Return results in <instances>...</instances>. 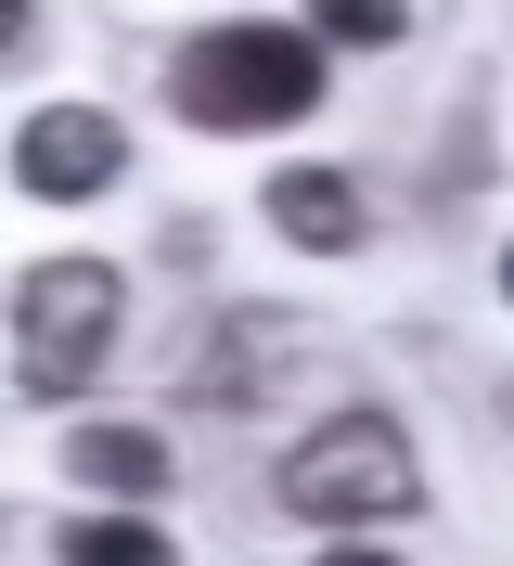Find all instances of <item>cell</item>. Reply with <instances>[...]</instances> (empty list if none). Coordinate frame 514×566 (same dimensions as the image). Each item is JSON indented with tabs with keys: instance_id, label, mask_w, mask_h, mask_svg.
<instances>
[{
	"instance_id": "cell-4",
	"label": "cell",
	"mask_w": 514,
	"mask_h": 566,
	"mask_svg": "<svg viewBox=\"0 0 514 566\" xmlns=\"http://www.w3.org/2000/svg\"><path fill=\"white\" fill-rule=\"evenodd\" d=\"M116 168H129V129L103 104H39L27 129H13V180H27L39 207H91Z\"/></svg>"
},
{
	"instance_id": "cell-2",
	"label": "cell",
	"mask_w": 514,
	"mask_h": 566,
	"mask_svg": "<svg viewBox=\"0 0 514 566\" xmlns=\"http://www.w3.org/2000/svg\"><path fill=\"white\" fill-rule=\"evenodd\" d=\"M116 322H129V296H116V271L103 258H39L27 296H13V360H27V399H77L103 374V348H116Z\"/></svg>"
},
{
	"instance_id": "cell-3",
	"label": "cell",
	"mask_w": 514,
	"mask_h": 566,
	"mask_svg": "<svg viewBox=\"0 0 514 566\" xmlns=\"http://www.w3.org/2000/svg\"><path fill=\"white\" fill-rule=\"evenodd\" d=\"M283 502L308 528H374V515H411V438L386 412H335L283 451Z\"/></svg>"
},
{
	"instance_id": "cell-6",
	"label": "cell",
	"mask_w": 514,
	"mask_h": 566,
	"mask_svg": "<svg viewBox=\"0 0 514 566\" xmlns=\"http://www.w3.org/2000/svg\"><path fill=\"white\" fill-rule=\"evenodd\" d=\"M77 476L116 490V502H141V490H168V438H155V424H91V438H77Z\"/></svg>"
},
{
	"instance_id": "cell-5",
	"label": "cell",
	"mask_w": 514,
	"mask_h": 566,
	"mask_svg": "<svg viewBox=\"0 0 514 566\" xmlns=\"http://www.w3.org/2000/svg\"><path fill=\"white\" fill-rule=\"evenodd\" d=\"M271 232L308 245V258H335L347 232H360V193H347L335 168H283V180H271Z\"/></svg>"
},
{
	"instance_id": "cell-8",
	"label": "cell",
	"mask_w": 514,
	"mask_h": 566,
	"mask_svg": "<svg viewBox=\"0 0 514 566\" xmlns=\"http://www.w3.org/2000/svg\"><path fill=\"white\" fill-rule=\"evenodd\" d=\"M308 27H322V39H360V52H374V39H399V27H411V0H308Z\"/></svg>"
},
{
	"instance_id": "cell-9",
	"label": "cell",
	"mask_w": 514,
	"mask_h": 566,
	"mask_svg": "<svg viewBox=\"0 0 514 566\" xmlns=\"http://www.w3.org/2000/svg\"><path fill=\"white\" fill-rule=\"evenodd\" d=\"M27 27H39V13H27V0H0V52H27Z\"/></svg>"
},
{
	"instance_id": "cell-1",
	"label": "cell",
	"mask_w": 514,
	"mask_h": 566,
	"mask_svg": "<svg viewBox=\"0 0 514 566\" xmlns=\"http://www.w3.org/2000/svg\"><path fill=\"white\" fill-rule=\"evenodd\" d=\"M322 104V27H206L168 65L180 129H283Z\"/></svg>"
},
{
	"instance_id": "cell-10",
	"label": "cell",
	"mask_w": 514,
	"mask_h": 566,
	"mask_svg": "<svg viewBox=\"0 0 514 566\" xmlns=\"http://www.w3.org/2000/svg\"><path fill=\"white\" fill-rule=\"evenodd\" d=\"M502 296H514V245H502Z\"/></svg>"
},
{
	"instance_id": "cell-7",
	"label": "cell",
	"mask_w": 514,
	"mask_h": 566,
	"mask_svg": "<svg viewBox=\"0 0 514 566\" xmlns=\"http://www.w3.org/2000/svg\"><path fill=\"white\" fill-rule=\"evenodd\" d=\"M52 554H65V566H155V554H168V528H141V515H77Z\"/></svg>"
}]
</instances>
